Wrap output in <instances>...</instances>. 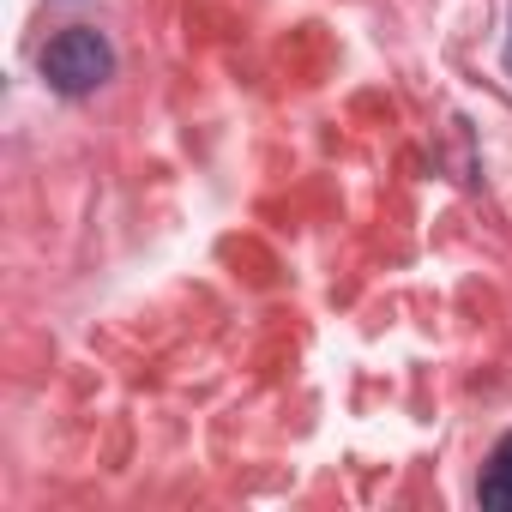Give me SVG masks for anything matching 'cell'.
Instances as JSON below:
<instances>
[{
  "instance_id": "cell-1",
  "label": "cell",
  "mask_w": 512,
  "mask_h": 512,
  "mask_svg": "<svg viewBox=\"0 0 512 512\" xmlns=\"http://www.w3.org/2000/svg\"><path fill=\"white\" fill-rule=\"evenodd\" d=\"M109 73H115V49H109V37L91 31V25H73V31H61V37L43 49V79H49L61 97H91L97 85H109Z\"/></svg>"
},
{
  "instance_id": "cell-2",
  "label": "cell",
  "mask_w": 512,
  "mask_h": 512,
  "mask_svg": "<svg viewBox=\"0 0 512 512\" xmlns=\"http://www.w3.org/2000/svg\"><path fill=\"white\" fill-rule=\"evenodd\" d=\"M482 506L512 512V434L488 452V470H482Z\"/></svg>"
}]
</instances>
